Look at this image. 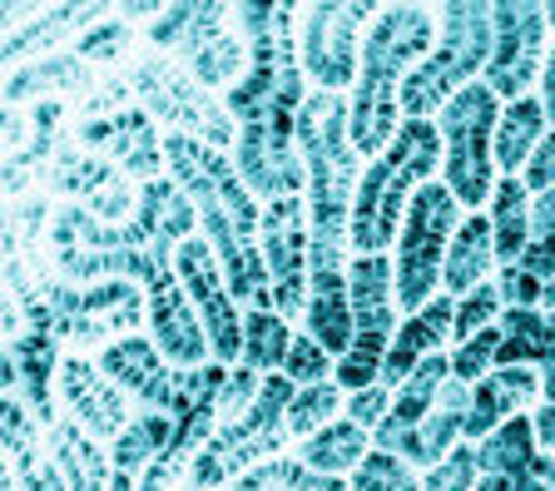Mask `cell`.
I'll return each mask as SVG.
<instances>
[{
  "instance_id": "obj_1",
  "label": "cell",
  "mask_w": 555,
  "mask_h": 491,
  "mask_svg": "<svg viewBox=\"0 0 555 491\" xmlns=\"http://www.w3.org/2000/svg\"><path fill=\"white\" fill-rule=\"evenodd\" d=\"M298 11L302 5H233V30L248 40V75L223 94L238 119V164L243 184L258 204L308 194V164L298 154V115L308 105V70L298 55Z\"/></svg>"
},
{
  "instance_id": "obj_2",
  "label": "cell",
  "mask_w": 555,
  "mask_h": 491,
  "mask_svg": "<svg viewBox=\"0 0 555 491\" xmlns=\"http://www.w3.org/2000/svg\"><path fill=\"white\" fill-rule=\"evenodd\" d=\"M164 154H169V175L184 189L198 209V234L219 254L223 279H229L238 308H268L278 313L273 273H268L263 244H258V223H263V204L248 194L233 154L208 150V144L189 140V134H164Z\"/></svg>"
},
{
  "instance_id": "obj_3",
  "label": "cell",
  "mask_w": 555,
  "mask_h": 491,
  "mask_svg": "<svg viewBox=\"0 0 555 491\" xmlns=\"http://www.w3.org/2000/svg\"><path fill=\"white\" fill-rule=\"evenodd\" d=\"M35 327L55 338L65 352L85 348H109L119 338H134L139 327H150V303L144 288L129 279H104V283H65L50 273V263H30V258H5V343H15Z\"/></svg>"
},
{
  "instance_id": "obj_4",
  "label": "cell",
  "mask_w": 555,
  "mask_h": 491,
  "mask_svg": "<svg viewBox=\"0 0 555 491\" xmlns=\"http://www.w3.org/2000/svg\"><path fill=\"white\" fill-rule=\"evenodd\" d=\"M437 36V5L392 0V5L377 11L367 46H362L358 85L347 94V134H352V150L362 159H377L397 140V129H402V85L431 55Z\"/></svg>"
},
{
  "instance_id": "obj_5",
  "label": "cell",
  "mask_w": 555,
  "mask_h": 491,
  "mask_svg": "<svg viewBox=\"0 0 555 491\" xmlns=\"http://www.w3.org/2000/svg\"><path fill=\"white\" fill-rule=\"evenodd\" d=\"M441 175L437 119H402L397 140L367 159L352 204V254H392L416 189Z\"/></svg>"
},
{
  "instance_id": "obj_6",
  "label": "cell",
  "mask_w": 555,
  "mask_h": 491,
  "mask_svg": "<svg viewBox=\"0 0 555 491\" xmlns=\"http://www.w3.org/2000/svg\"><path fill=\"white\" fill-rule=\"evenodd\" d=\"M69 140L80 150L100 154V159H109L134 184H154V179L169 175L164 129L134 100L125 75H104L80 105H69Z\"/></svg>"
},
{
  "instance_id": "obj_7",
  "label": "cell",
  "mask_w": 555,
  "mask_h": 491,
  "mask_svg": "<svg viewBox=\"0 0 555 491\" xmlns=\"http://www.w3.org/2000/svg\"><path fill=\"white\" fill-rule=\"evenodd\" d=\"M437 25L441 36L431 55L402 85V119H437L491 65L496 25H491L486 0H447V5H437Z\"/></svg>"
},
{
  "instance_id": "obj_8",
  "label": "cell",
  "mask_w": 555,
  "mask_h": 491,
  "mask_svg": "<svg viewBox=\"0 0 555 491\" xmlns=\"http://www.w3.org/2000/svg\"><path fill=\"white\" fill-rule=\"evenodd\" d=\"M119 75L129 80L134 100L150 109L164 134H189V140L208 144V150H223V154L238 150V119L229 115L223 94L204 90L173 55L139 46L134 60Z\"/></svg>"
},
{
  "instance_id": "obj_9",
  "label": "cell",
  "mask_w": 555,
  "mask_h": 491,
  "mask_svg": "<svg viewBox=\"0 0 555 491\" xmlns=\"http://www.w3.org/2000/svg\"><path fill=\"white\" fill-rule=\"evenodd\" d=\"M293 398H298V383H288L283 373H268L254 408L219 422V432L208 437V447L198 452L184 487L189 491H229L243 471H254V467H263V462H273V456H283V447L293 442L288 437Z\"/></svg>"
},
{
  "instance_id": "obj_10",
  "label": "cell",
  "mask_w": 555,
  "mask_h": 491,
  "mask_svg": "<svg viewBox=\"0 0 555 491\" xmlns=\"http://www.w3.org/2000/svg\"><path fill=\"white\" fill-rule=\"evenodd\" d=\"M144 46L164 50L194 75L204 90L233 94L248 75V40L233 30V5H164L154 25H144Z\"/></svg>"
},
{
  "instance_id": "obj_11",
  "label": "cell",
  "mask_w": 555,
  "mask_h": 491,
  "mask_svg": "<svg viewBox=\"0 0 555 491\" xmlns=\"http://www.w3.org/2000/svg\"><path fill=\"white\" fill-rule=\"evenodd\" d=\"M501 100L486 90V80L466 85L456 100L437 115L441 129V184L456 194L466 214L486 209L496 194V119H501Z\"/></svg>"
},
{
  "instance_id": "obj_12",
  "label": "cell",
  "mask_w": 555,
  "mask_h": 491,
  "mask_svg": "<svg viewBox=\"0 0 555 491\" xmlns=\"http://www.w3.org/2000/svg\"><path fill=\"white\" fill-rule=\"evenodd\" d=\"M466 209L456 204L441 175L431 184L416 189L412 209L402 219V234L392 248V269H397V308L402 318L422 313L431 298H441V273H447V248L462 229Z\"/></svg>"
},
{
  "instance_id": "obj_13",
  "label": "cell",
  "mask_w": 555,
  "mask_h": 491,
  "mask_svg": "<svg viewBox=\"0 0 555 491\" xmlns=\"http://www.w3.org/2000/svg\"><path fill=\"white\" fill-rule=\"evenodd\" d=\"M347 293H352L358 338H352V352H347V358H337V383H343L347 392H362V387L382 383L387 352H392V338H397V327H402L392 254H352Z\"/></svg>"
},
{
  "instance_id": "obj_14",
  "label": "cell",
  "mask_w": 555,
  "mask_h": 491,
  "mask_svg": "<svg viewBox=\"0 0 555 491\" xmlns=\"http://www.w3.org/2000/svg\"><path fill=\"white\" fill-rule=\"evenodd\" d=\"M382 5L372 0H352V5H337V0H312L298 11V55L308 85L323 94H352L362 70V46H367V30L377 21Z\"/></svg>"
},
{
  "instance_id": "obj_15",
  "label": "cell",
  "mask_w": 555,
  "mask_h": 491,
  "mask_svg": "<svg viewBox=\"0 0 555 491\" xmlns=\"http://www.w3.org/2000/svg\"><path fill=\"white\" fill-rule=\"evenodd\" d=\"M491 25H496V46L481 80L501 105H516L541 85L545 55H551V21L535 0H501L491 5Z\"/></svg>"
},
{
  "instance_id": "obj_16",
  "label": "cell",
  "mask_w": 555,
  "mask_h": 491,
  "mask_svg": "<svg viewBox=\"0 0 555 491\" xmlns=\"http://www.w3.org/2000/svg\"><path fill=\"white\" fill-rule=\"evenodd\" d=\"M173 269H179V283H184L189 303H194L198 318H204L214 363L238 367V358H243V308H238V298H233L229 279H223L219 254L208 248L204 234H194V238H184V244H179Z\"/></svg>"
},
{
  "instance_id": "obj_17",
  "label": "cell",
  "mask_w": 555,
  "mask_h": 491,
  "mask_svg": "<svg viewBox=\"0 0 555 491\" xmlns=\"http://www.w3.org/2000/svg\"><path fill=\"white\" fill-rule=\"evenodd\" d=\"M40 189L55 194L60 204H80V209H90L94 219H104V223H134V214H139L134 179L119 175L115 164L100 159V154L80 150L75 140H65L55 150Z\"/></svg>"
},
{
  "instance_id": "obj_18",
  "label": "cell",
  "mask_w": 555,
  "mask_h": 491,
  "mask_svg": "<svg viewBox=\"0 0 555 491\" xmlns=\"http://www.w3.org/2000/svg\"><path fill=\"white\" fill-rule=\"evenodd\" d=\"M258 244H263L268 273H273L278 313L298 318L308 308V263H312V229H308V194H288V199L263 204V223H258Z\"/></svg>"
},
{
  "instance_id": "obj_19",
  "label": "cell",
  "mask_w": 555,
  "mask_h": 491,
  "mask_svg": "<svg viewBox=\"0 0 555 491\" xmlns=\"http://www.w3.org/2000/svg\"><path fill=\"white\" fill-rule=\"evenodd\" d=\"M55 402H60V417L80 422L94 442H109V447H115L119 437L129 432V422L139 417L134 402L125 398V387L104 373L90 352H65V358H60Z\"/></svg>"
},
{
  "instance_id": "obj_20",
  "label": "cell",
  "mask_w": 555,
  "mask_h": 491,
  "mask_svg": "<svg viewBox=\"0 0 555 491\" xmlns=\"http://www.w3.org/2000/svg\"><path fill=\"white\" fill-rule=\"evenodd\" d=\"M115 5H5V70H21L30 60L69 50L85 30L104 21Z\"/></svg>"
},
{
  "instance_id": "obj_21",
  "label": "cell",
  "mask_w": 555,
  "mask_h": 491,
  "mask_svg": "<svg viewBox=\"0 0 555 491\" xmlns=\"http://www.w3.org/2000/svg\"><path fill=\"white\" fill-rule=\"evenodd\" d=\"M466 422H472V387L451 377L422 427L392 432V437H372V442H377V452H392V456H402V462H412L416 471H431L437 462H447V456L466 442Z\"/></svg>"
},
{
  "instance_id": "obj_22",
  "label": "cell",
  "mask_w": 555,
  "mask_h": 491,
  "mask_svg": "<svg viewBox=\"0 0 555 491\" xmlns=\"http://www.w3.org/2000/svg\"><path fill=\"white\" fill-rule=\"evenodd\" d=\"M545 402V377L535 367H496L491 377L472 387V422H466V442H486V437L506 427L511 417H526Z\"/></svg>"
},
{
  "instance_id": "obj_23",
  "label": "cell",
  "mask_w": 555,
  "mask_h": 491,
  "mask_svg": "<svg viewBox=\"0 0 555 491\" xmlns=\"http://www.w3.org/2000/svg\"><path fill=\"white\" fill-rule=\"evenodd\" d=\"M104 80V70H94L90 60H80L75 50H60V55H46V60H30L21 70L5 75V105L25 109L35 100H65V105H80L85 94Z\"/></svg>"
},
{
  "instance_id": "obj_24",
  "label": "cell",
  "mask_w": 555,
  "mask_h": 491,
  "mask_svg": "<svg viewBox=\"0 0 555 491\" xmlns=\"http://www.w3.org/2000/svg\"><path fill=\"white\" fill-rule=\"evenodd\" d=\"M0 417H5V471H11L15 487L21 491H65V481H60L55 462H50V452H46V427L35 422V412L25 408L21 392H5Z\"/></svg>"
},
{
  "instance_id": "obj_25",
  "label": "cell",
  "mask_w": 555,
  "mask_h": 491,
  "mask_svg": "<svg viewBox=\"0 0 555 491\" xmlns=\"http://www.w3.org/2000/svg\"><path fill=\"white\" fill-rule=\"evenodd\" d=\"M451 327H456V298H447V293L431 298L422 313L402 318V327H397V338H392V352H387V367H382V383L397 392L416 367L427 363L431 352H447Z\"/></svg>"
},
{
  "instance_id": "obj_26",
  "label": "cell",
  "mask_w": 555,
  "mask_h": 491,
  "mask_svg": "<svg viewBox=\"0 0 555 491\" xmlns=\"http://www.w3.org/2000/svg\"><path fill=\"white\" fill-rule=\"evenodd\" d=\"M501 269L496 258V229H491V214L476 209L462 219V229H456V238H451L447 248V273H441V293L447 298H466L472 288H481V283H491Z\"/></svg>"
},
{
  "instance_id": "obj_27",
  "label": "cell",
  "mask_w": 555,
  "mask_h": 491,
  "mask_svg": "<svg viewBox=\"0 0 555 491\" xmlns=\"http://www.w3.org/2000/svg\"><path fill=\"white\" fill-rule=\"evenodd\" d=\"M46 452L55 462L65 491H109L115 487V462L104 452V442H94L80 422L60 417L46 432Z\"/></svg>"
},
{
  "instance_id": "obj_28",
  "label": "cell",
  "mask_w": 555,
  "mask_h": 491,
  "mask_svg": "<svg viewBox=\"0 0 555 491\" xmlns=\"http://www.w3.org/2000/svg\"><path fill=\"white\" fill-rule=\"evenodd\" d=\"M377 452V442H372L367 427H358V422H327L318 437H308V442H298V456L308 462L312 471H323V477H343L352 481L358 477V467L367 462V456Z\"/></svg>"
},
{
  "instance_id": "obj_29",
  "label": "cell",
  "mask_w": 555,
  "mask_h": 491,
  "mask_svg": "<svg viewBox=\"0 0 555 491\" xmlns=\"http://www.w3.org/2000/svg\"><path fill=\"white\" fill-rule=\"evenodd\" d=\"M545 134H551V119H545L541 94H526V100L501 109V119H496V169L501 175L520 179V169L531 164V154L541 150Z\"/></svg>"
},
{
  "instance_id": "obj_30",
  "label": "cell",
  "mask_w": 555,
  "mask_h": 491,
  "mask_svg": "<svg viewBox=\"0 0 555 491\" xmlns=\"http://www.w3.org/2000/svg\"><path fill=\"white\" fill-rule=\"evenodd\" d=\"M447 383H451V352H431L427 363L397 387L392 412H387V422H382L372 437H392V432H412V427H422L427 412L437 408V398H441V387Z\"/></svg>"
},
{
  "instance_id": "obj_31",
  "label": "cell",
  "mask_w": 555,
  "mask_h": 491,
  "mask_svg": "<svg viewBox=\"0 0 555 491\" xmlns=\"http://www.w3.org/2000/svg\"><path fill=\"white\" fill-rule=\"evenodd\" d=\"M486 214H491V229H496V258L516 263L526 254V244H531V189L516 175H501Z\"/></svg>"
},
{
  "instance_id": "obj_32",
  "label": "cell",
  "mask_w": 555,
  "mask_h": 491,
  "mask_svg": "<svg viewBox=\"0 0 555 491\" xmlns=\"http://www.w3.org/2000/svg\"><path fill=\"white\" fill-rule=\"evenodd\" d=\"M293 323L283 313H268V308H248L243 313V367H254V373H283L288 363V348H293Z\"/></svg>"
},
{
  "instance_id": "obj_33",
  "label": "cell",
  "mask_w": 555,
  "mask_h": 491,
  "mask_svg": "<svg viewBox=\"0 0 555 491\" xmlns=\"http://www.w3.org/2000/svg\"><path fill=\"white\" fill-rule=\"evenodd\" d=\"M229 491H352V481L343 477H323V471H312L298 452H283L263 467L243 471Z\"/></svg>"
},
{
  "instance_id": "obj_34",
  "label": "cell",
  "mask_w": 555,
  "mask_h": 491,
  "mask_svg": "<svg viewBox=\"0 0 555 491\" xmlns=\"http://www.w3.org/2000/svg\"><path fill=\"white\" fill-rule=\"evenodd\" d=\"M343 412H347V387L343 383L298 387V398H293V408H288V437L293 442H308V437H318L327 422H337Z\"/></svg>"
},
{
  "instance_id": "obj_35",
  "label": "cell",
  "mask_w": 555,
  "mask_h": 491,
  "mask_svg": "<svg viewBox=\"0 0 555 491\" xmlns=\"http://www.w3.org/2000/svg\"><path fill=\"white\" fill-rule=\"evenodd\" d=\"M501 313H506V303H501L496 279L481 283V288H472L466 298H456V327H451V348H462L466 338H476V333H486V327H496Z\"/></svg>"
},
{
  "instance_id": "obj_36",
  "label": "cell",
  "mask_w": 555,
  "mask_h": 491,
  "mask_svg": "<svg viewBox=\"0 0 555 491\" xmlns=\"http://www.w3.org/2000/svg\"><path fill=\"white\" fill-rule=\"evenodd\" d=\"M501 367V327H486L476 338H466L462 348H451V377L466 387H476L481 377H491Z\"/></svg>"
},
{
  "instance_id": "obj_37",
  "label": "cell",
  "mask_w": 555,
  "mask_h": 491,
  "mask_svg": "<svg viewBox=\"0 0 555 491\" xmlns=\"http://www.w3.org/2000/svg\"><path fill=\"white\" fill-rule=\"evenodd\" d=\"M352 491H422V471L392 452H372L352 477Z\"/></svg>"
},
{
  "instance_id": "obj_38",
  "label": "cell",
  "mask_w": 555,
  "mask_h": 491,
  "mask_svg": "<svg viewBox=\"0 0 555 491\" xmlns=\"http://www.w3.org/2000/svg\"><path fill=\"white\" fill-rule=\"evenodd\" d=\"M283 377L298 387H318V383H337V358L323 348L318 338L298 333L288 348V363H283Z\"/></svg>"
},
{
  "instance_id": "obj_39",
  "label": "cell",
  "mask_w": 555,
  "mask_h": 491,
  "mask_svg": "<svg viewBox=\"0 0 555 491\" xmlns=\"http://www.w3.org/2000/svg\"><path fill=\"white\" fill-rule=\"evenodd\" d=\"M481 477L486 471H481V456H476V442H462L447 462L422 471V491H476Z\"/></svg>"
},
{
  "instance_id": "obj_40",
  "label": "cell",
  "mask_w": 555,
  "mask_h": 491,
  "mask_svg": "<svg viewBox=\"0 0 555 491\" xmlns=\"http://www.w3.org/2000/svg\"><path fill=\"white\" fill-rule=\"evenodd\" d=\"M392 387L387 383H372V387H362V392H347V412L343 417L347 422H358V427H367V432H377L382 422H387V412H392Z\"/></svg>"
},
{
  "instance_id": "obj_41",
  "label": "cell",
  "mask_w": 555,
  "mask_h": 491,
  "mask_svg": "<svg viewBox=\"0 0 555 491\" xmlns=\"http://www.w3.org/2000/svg\"><path fill=\"white\" fill-rule=\"evenodd\" d=\"M258 387H263V373H254V367H229V377H223V392H219V422L238 417V412H248L258 402Z\"/></svg>"
},
{
  "instance_id": "obj_42",
  "label": "cell",
  "mask_w": 555,
  "mask_h": 491,
  "mask_svg": "<svg viewBox=\"0 0 555 491\" xmlns=\"http://www.w3.org/2000/svg\"><path fill=\"white\" fill-rule=\"evenodd\" d=\"M496 288H501V303L506 308H541L545 303V283H535L520 263H501Z\"/></svg>"
},
{
  "instance_id": "obj_43",
  "label": "cell",
  "mask_w": 555,
  "mask_h": 491,
  "mask_svg": "<svg viewBox=\"0 0 555 491\" xmlns=\"http://www.w3.org/2000/svg\"><path fill=\"white\" fill-rule=\"evenodd\" d=\"M520 184L531 189V199H535V194H551V189H555V129L541 140V150L531 154V164L520 169Z\"/></svg>"
},
{
  "instance_id": "obj_44",
  "label": "cell",
  "mask_w": 555,
  "mask_h": 491,
  "mask_svg": "<svg viewBox=\"0 0 555 491\" xmlns=\"http://www.w3.org/2000/svg\"><path fill=\"white\" fill-rule=\"evenodd\" d=\"M511 491H555V452L541 447V452L511 477Z\"/></svg>"
},
{
  "instance_id": "obj_45",
  "label": "cell",
  "mask_w": 555,
  "mask_h": 491,
  "mask_svg": "<svg viewBox=\"0 0 555 491\" xmlns=\"http://www.w3.org/2000/svg\"><path fill=\"white\" fill-rule=\"evenodd\" d=\"M516 263L531 273L535 283H545V288H551V283H555V238H531V244H526V254H520Z\"/></svg>"
},
{
  "instance_id": "obj_46",
  "label": "cell",
  "mask_w": 555,
  "mask_h": 491,
  "mask_svg": "<svg viewBox=\"0 0 555 491\" xmlns=\"http://www.w3.org/2000/svg\"><path fill=\"white\" fill-rule=\"evenodd\" d=\"M531 238H555V189L531 199Z\"/></svg>"
},
{
  "instance_id": "obj_47",
  "label": "cell",
  "mask_w": 555,
  "mask_h": 491,
  "mask_svg": "<svg viewBox=\"0 0 555 491\" xmlns=\"http://www.w3.org/2000/svg\"><path fill=\"white\" fill-rule=\"evenodd\" d=\"M541 105H545V119H551V129H555V46H551V55H545V70H541Z\"/></svg>"
},
{
  "instance_id": "obj_48",
  "label": "cell",
  "mask_w": 555,
  "mask_h": 491,
  "mask_svg": "<svg viewBox=\"0 0 555 491\" xmlns=\"http://www.w3.org/2000/svg\"><path fill=\"white\" fill-rule=\"evenodd\" d=\"M535 442H541L545 452H555V402L535 408Z\"/></svg>"
},
{
  "instance_id": "obj_49",
  "label": "cell",
  "mask_w": 555,
  "mask_h": 491,
  "mask_svg": "<svg viewBox=\"0 0 555 491\" xmlns=\"http://www.w3.org/2000/svg\"><path fill=\"white\" fill-rule=\"evenodd\" d=\"M476 491H511V481L506 477H481V487Z\"/></svg>"
},
{
  "instance_id": "obj_50",
  "label": "cell",
  "mask_w": 555,
  "mask_h": 491,
  "mask_svg": "<svg viewBox=\"0 0 555 491\" xmlns=\"http://www.w3.org/2000/svg\"><path fill=\"white\" fill-rule=\"evenodd\" d=\"M541 308H551V313H555V283L545 288V303H541Z\"/></svg>"
},
{
  "instance_id": "obj_51",
  "label": "cell",
  "mask_w": 555,
  "mask_h": 491,
  "mask_svg": "<svg viewBox=\"0 0 555 491\" xmlns=\"http://www.w3.org/2000/svg\"><path fill=\"white\" fill-rule=\"evenodd\" d=\"M545 21H551V36H555V5H545Z\"/></svg>"
},
{
  "instance_id": "obj_52",
  "label": "cell",
  "mask_w": 555,
  "mask_h": 491,
  "mask_svg": "<svg viewBox=\"0 0 555 491\" xmlns=\"http://www.w3.org/2000/svg\"><path fill=\"white\" fill-rule=\"evenodd\" d=\"M179 491H189V487H179Z\"/></svg>"
}]
</instances>
